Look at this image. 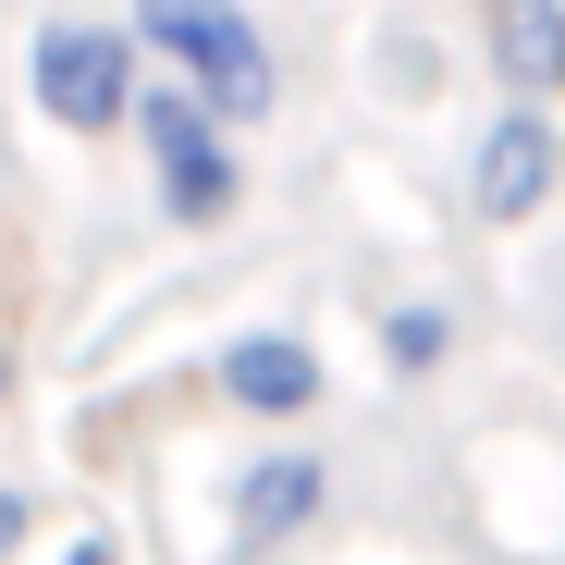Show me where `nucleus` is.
<instances>
[{
    "instance_id": "f257e3e1",
    "label": "nucleus",
    "mask_w": 565,
    "mask_h": 565,
    "mask_svg": "<svg viewBox=\"0 0 565 565\" xmlns=\"http://www.w3.org/2000/svg\"><path fill=\"white\" fill-rule=\"evenodd\" d=\"M136 38L172 50L184 86H198L222 124H258V111L282 99V74H270V50H258V25L234 13V0H136Z\"/></svg>"
},
{
    "instance_id": "f03ea898",
    "label": "nucleus",
    "mask_w": 565,
    "mask_h": 565,
    "mask_svg": "<svg viewBox=\"0 0 565 565\" xmlns=\"http://www.w3.org/2000/svg\"><path fill=\"white\" fill-rule=\"evenodd\" d=\"M136 136H148V160H160V210H172V222H222V210L246 198V172H234V148H222V111L198 99V86L136 99Z\"/></svg>"
},
{
    "instance_id": "7ed1b4c3",
    "label": "nucleus",
    "mask_w": 565,
    "mask_h": 565,
    "mask_svg": "<svg viewBox=\"0 0 565 565\" xmlns=\"http://www.w3.org/2000/svg\"><path fill=\"white\" fill-rule=\"evenodd\" d=\"M136 50L148 38H111V25H50L38 38V111L62 124V136H111V124H136Z\"/></svg>"
},
{
    "instance_id": "20e7f679",
    "label": "nucleus",
    "mask_w": 565,
    "mask_h": 565,
    "mask_svg": "<svg viewBox=\"0 0 565 565\" xmlns=\"http://www.w3.org/2000/svg\"><path fill=\"white\" fill-rule=\"evenodd\" d=\"M553 172H565V136H553L541 111H504V124L480 136V160H467V210H480V222H529V210L553 198Z\"/></svg>"
},
{
    "instance_id": "39448f33",
    "label": "nucleus",
    "mask_w": 565,
    "mask_h": 565,
    "mask_svg": "<svg viewBox=\"0 0 565 565\" xmlns=\"http://www.w3.org/2000/svg\"><path fill=\"white\" fill-rule=\"evenodd\" d=\"M222 394L246 418H308L320 406V356L296 332H246V344H222Z\"/></svg>"
},
{
    "instance_id": "423d86ee",
    "label": "nucleus",
    "mask_w": 565,
    "mask_h": 565,
    "mask_svg": "<svg viewBox=\"0 0 565 565\" xmlns=\"http://www.w3.org/2000/svg\"><path fill=\"white\" fill-rule=\"evenodd\" d=\"M320 504H332V467H320V455H258L246 480H234V541H246V553H258V541H296Z\"/></svg>"
},
{
    "instance_id": "0eeeda50",
    "label": "nucleus",
    "mask_w": 565,
    "mask_h": 565,
    "mask_svg": "<svg viewBox=\"0 0 565 565\" xmlns=\"http://www.w3.org/2000/svg\"><path fill=\"white\" fill-rule=\"evenodd\" d=\"M492 62H504V86L553 99L565 86V0H492Z\"/></svg>"
},
{
    "instance_id": "6e6552de",
    "label": "nucleus",
    "mask_w": 565,
    "mask_h": 565,
    "mask_svg": "<svg viewBox=\"0 0 565 565\" xmlns=\"http://www.w3.org/2000/svg\"><path fill=\"white\" fill-rule=\"evenodd\" d=\"M443 344H455L443 308H394V320H382V356H394V369H443Z\"/></svg>"
},
{
    "instance_id": "1a4fd4ad",
    "label": "nucleus",
    "mask_w": 565,
    "mask_h": 565,
    "mask_svg": "<svg viewBox=\"0 0 565 565\" xmlns=\"http://www.w3.org/2000/svg\"><path fill=\"white\" fill-rule=\"evenodd\" d=\"M25 541V492H0V553H13Z\"/></svg>"
},
{
    "instance_id": "9d476101",
    "label": "nucleus",
    "mask_w": 565,
    "mask_h": 565,
    "mask_svg": "<svg viewBox=\"0 0 565 565\" xmlns=\"http://www.w3.org/2000/svg\"><path fill=\"white\" fill-rule=\"evenodd\" d=\"M62 565H124V553H111V541H74V553H62Z\"/></svg>"
}]
</instances>
